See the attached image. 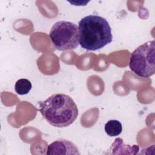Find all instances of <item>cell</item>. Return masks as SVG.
I'll list each match as a JSON object with an SVG mask.
<instances>
[{"instance_id":"cell-5","label":"cell","mask_w":155,"mask_h":155,"mask_svg":"<svg viewBox=\"0 0 155 155\" xmlns=\"http://www.w3.org/2000/svg\"><path fill=\"white\" fill-rule=\"evenodd\" d=\"M46 154L47 155H79L81 153L74 143L68 140L61 139L48 145Z\"/></svg>"},{"instance_id":"cell-6","label":"cell","mask_w":155,"mask_h":155,"mask_svg":"<svg viewBox=\"0 0 155 155\" xmlns=\"http://www.w3.org/2000/svg\"><path fill=\"white\" fill-rule=\"evenodd\" d=\"M139 148L137 145H134L133 146H130L129 145H125L123 143V140L121 138H116L114 140V142L113 143L110 150H112L111 154H116L118 151L122 150L124 151V154H128L126 150L128 151L130 154H135L138 153Z\"/></svg>"},{"instance_id":"cell-2","label":"cell","mask_w":155,"mask_h":155,"mask_svg":"<svg viewBox=\"0 0 155 155\" xmlns=\"http://www.w3.org/2000/svg\"><path fill=\"white\" fill-rule=\"evenodd\" d=\"M79 44L90 51L99 50L113 40L111 27L107 20L97 15H90L79 22Z\"/></svg>"},{"instance_id":"cell-3","label":"cell","mask_w":155,"mask_h":155,"mask_svg":"<svg viewBox=\"0 0 155 155\" xmlns=\"http://www.w3.org/2000/svg\"><path fill=\"white\" fill-rule=\"evenodd\" d=\"M155 41H147L139 46L131 53L129 67L136 75L149 78L155 73Z\"/></svg>"},{"instance_id":"cell-4","label":"cell","mask_w":155,"mask_h":155,"mask_svg":"<svg viewBox=\"0 0 155 155\" xmlns=\"http://www.w3.org/2000/svg\"><path fill=\"white\" fill-rule=\"evenodd\" d=\"M49 36L55 48L60 51L74 50L79 45V27L70 21L55 22L50 31Z\"/></svg>"},{"instance_id":"cell-1","label":"cell","mask_w":155,"mask_h":155,"mask_svg":"<svg viewBox=\"0 0 155 155\" xmlns=\"http://www.w3.org/2000/svg\"><path fill=\"white\" fill-rule=\"evenodd\" d=\"M39 111L45 120L55 127H67L76 119L78 107L69 96L63 93L54 94L39 102Z\"/></svg>"},{"instance_id":"cell-8","label":"cell","mask_w":155,"mask_h":155,"mask_svg":"<svg viewBox=\"0 0 155 155\" xmlns=\"http://www.w3.org/2000/svg\"><path fill=\"white\" fill-rule=\"evenodd\" d=\"M31 88V83L27 79H20L16 81L15 85V91L19 95H25L28 94Z\"/></svg>"},{"instance_id":"cell-7","label":"cell","mask_w":155,"mask_h":155,"mask_svg":"<svg viewBox=\"0 0 155 155\" xmlns=\"http://www.w3.org/2000/svg\"><path fill=\"white\" fill-rule=\"evenodd\" d=\"M105 131L110 137L119 135L122 131L121 123L117 120H110L105 124Z\"/></svg>"}]
</instances>
